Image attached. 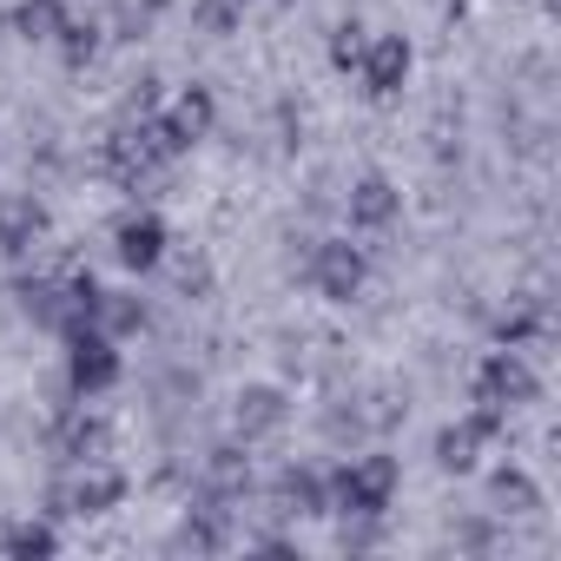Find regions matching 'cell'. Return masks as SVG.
<instances>
[{
    "label": "cell",
    "instance_id": "6da1fadb",
    "mask_svg": "<svg viewBox=\"0 0 561 561\" xmlns=\"http://www.w3.org/2000/svg\"><path fill=\"white\" fill-rule=\"evenodd\" d=\"M397 482H403L397 456H383V449L344 456L337 469H324V515H337V522H344V515H390Z\"/></svg>",
    "mask_w": 561,
    "mask_h": 561
},
{
    "label": "cell",
    "instance_id": "7a4b0ae2",
    "mask_svg": "<svg viewBox=\"0 0 561 561\" xmlns=\"http://www.w3.org/2000/svg\"><path fill=\"white\" fill-rule=\"evenodd\" d=\"M126 495H133V482H126V469H119L113 456L67 462V469L54 476V489H47V515H54V522H60V515H73V522H93V515H113Z\"/></svg>",
    "mask_w": 561,
    "mask_h": 561
},
{
    "label": "cell",
    "instance_id": "3957f363",
    "mask_svg": "<svg viewBox=\"0 0 561 561\" xmlns=\"http://www.w3.org/2000/svg\"><path fill=\"white\" fill-rule=\"evenodd\" d=\"M305 285L324 305H357L364 285H370V244H351V231L344 238H311V251H305Z\"/></svg>",
    "mask_w": 561,
    "mask_h": 561
},
{
    "label": "cell",
    "instance_id": "277c9868",
    "mask_svg": "<svg viewBox=\"0 0 561 561\" xmlns=\"http://www.w3.org/2000/svg\"><path fill=\"white\" fill-rule=\"evenodd\" d=\"M60 344H67V357H60V383H67L80 403H100L106 390H119L126 357H119V344H113L106 331H73V337H60Z\"/></svg>",
    "mask_w": 561,
    "mask_h": 561
},
{
    "label": "cell",
    "instance_id": "5b68a950",
    "mask_svg": "<svg viewBox=\"0 0 561 561\" xmlns=\"http://www.w3.org/2000/svg\"><path fill=\"white\" fill-rule=\"evenodd\" d=\"M469 403H495V410H528V403H541V377H535V364H528V351H489L482 364H476V377H469Z\"/></svg>",
    "mask_w": 561,
    "mask_h": 561
},
{
    "label": "cell",
    "instance_id": "8992f818",
    "mask_svg": "<svg viewBox=\"0 0 561 561\" xmlns=\"http://www.w3.org/2000/svg\"><path fill=\"white\" fill-rule=\"evenodd\" d=\"M165 251H172L165 218H159L152 205H139V198H133V211H119V218H113V264H119L126 277H152V271L165 264Z\"/></svg>",
    "mask_w": 561,
    "mask_h": 561
},
{
    "label": "cell",
    "instance_id": "52a82bcc",
    "mask_svg": "<svg viewBox=\"0 0 561 561\" xmlns=\"http://www.w3.org/2000/svg\"><path fill=\"white\" fill-rule=\"evenodd\" d=\"M410 73H416V47L403 34H370V47L357 60V93L370 106H390V100H403Z\"/></svg>",
    "mask_w": 561,
    "mask_h": 561
},
{
    "label": "cell",
    "instance_id": "ba28073f",
    "mask_svg": "<svg viewBox=\"0 0 561 561\" xmlns=\"http://www.w3.org/2000/svg\"><path fill=\"white\" fill-rule=\"evenodd\" d=\"M47 449H54V462L67 469V462H93V456H113V423L93 410V403H60L54 410V430H47Z\"/></svg>",
    "mask_w": 561,
    "mask_h": 561
},
{
    "label": "cell",
    "instance_id": "9c48e42d",
    "mask_svg": "<svg viewBox=\"0 0 561 561\" xmlns=\"http://www.w3.org/2000/svg\"><path fill=\"white\" fill-rule=\"evenodd\" d=\"M47 231H54V211L41 192H0V257L8 264H34Z\"/></svg>",
    "mask_w": 561,
    "mask_h": 561
},
{
    "label": "cell",
    "instance_id": "30bf717a",
    "mask_svg": "<svg viewBox=\"0 0 561 561\" xmlns=\"http://www.w3.org/2000/svg\"><path fill=\"white\" fill-rule=\"evenodd\" d=\"M159 126H165L172 152H179V159H192V152L218 133V93H211V87H198V80H192V87H179V93L159 106Z\"/></svg>",
    "mask_w": 561,
    "mask_h": 561
},
{
    "label": "cell",
    "instance_id": "8fae6325",
    "mask_svg": "<svg viewBox=\"0 0 561 561\" xmlns=\"http://www.w3.org/2000/svg\"><path fill=\"white\" fill-rule=\"evenodd\" d=\"M397 218H403V192H397V179H383V172L351 179V192H344V225H351L357 238H377V231H390Z\"/></svg>",
    "mask_w": 561,
    "mask_h": 561
},
{
    "label": "cell",
    "instance_id": "7c38bea8",
    "mask_svg": "<svg viewBox=\"0 0 561 561\" xmlns=\"http://www.w3.org/2000/svg\"><path fill=\"white\" fill-rule=\"evenodd\" d=\"M291 423V397L277 390V383H244L238 397H231V436L251 449V443H264V436H277Z\"/></svg>",
    "mask_w": 561,
    "mask_h": 561
},
{
    "label": "cell",
    "instance_id": "4fadbf2b",
    "mask_svg": "<svg viewBox=\"0 0 561 561\" xmlns=\"http://www.w3.org/2000/svg\"><path fill=\"white\" fill-rule=\"evenodd\" d=\"M251 489H257V476H251V456H244V443H238V436H231V443H218V449H205V462H198V495H211V502L238 508Z\"/></svg>",
    "mask_w": 561,
    "mask_h": 561
},
{
    "label": "cell",
    "instance_id": "5bb4252c",
    "mask_svg": "<svg viewBox=\"0 0 561 561\" xmlns=\"http://www.w3.org/2000/svg\"><path fill=\"white\" fill-rule=\"evenodd\" d=\"M271 515H285V522H318V515H324V469L285 462V469L271 476Z\"/></svg>",
    "mask_w": 561,
    "mask_h": 561
},
{
    "label": "cell",
    "instance_id": "9a60e30c",
    "mask_svg": "<svg viewBox=\"0 0 561 561\" xmlns=\"http://www.w3.org/2000/svg\"><path fill=\"white\" fill-rule=\"evenodd\" d=\"M172 548H179V554H225V548H231V508L211 502V495H198V508L179 515Z\"/></svg>",
    "mask_w": 561,
    "mask_h": 561
},
{
    "label": "cell",
    "instance_id": "2e32d148",
    "mask_svg": "<svg viewBox=\"0 0 561 561\" xmlns=\"http://www.w3.org/2000/svg\"><path fill=\"white\" fill-rule=\"evenodd\" d=\"M482 449H489V436H482L469 416L443 423V430H436V443H430V456H436V469H443V476H476Z\"/></svg>",
    "mask_w": 561,
    "mask_h": 561
},
{
    "label": "cell",
    "instance_id": "e0dca14e",
    "mask_svg": "<svg viewBox=\"0 0 561 561\" xmlns=\"http://www.w3.org/2000/svg\"><path fill=\"white\" fill-rule=\"evenodd\" d=\"M0 554H8V561H54V554H60V528H54V515L8 522V528H0Z\"/></svg>",
    "mask_w": 561,
    "mask_h": 561
},
{
    "label": "cell",
    "instance_id": "ac0fdd59",
    "mask_svg": "<svg viewBox=\"0 0 561 561\" xmlns=\"http://www.w3.org/2000/svg\"><path fill=\"white\" fill-rule=\"evenodd\" d=\"M146 324H152V311H146V298H139V291H100L93 331H106L113 344H133V337H139Z\"/></svg>",
    "mask_w": 561,
    "mask_h": 561
},
{
    "label": "cell",
    "instance_id": "d6986e66",
    "mask_svg": "<svg viewBox=\"0 0 561 561\" xmlns=\"http://www.w3.org/2000/svg\"><path fill=\"white\" fill-rule=\"evenodd\" d=\"M489 508H495V515H535V508H541L535 476H528L522 462H495V469H489Z\"/></svg>",
    "mask_w": 561,
    "mask_h": 561
},
{
    "label": "cell",
    "instance_id": "ffe728a7",
    "mask_svg": "<svg viewBox=\"0 0 561 561\" xmlns=\"http://www.w3.org/2000/svg\"><path fill=\"white\" fill-rule=\"evenodd\" d=\"M14 305H21V318H27V324H41V331H54V337H60V277H54V271L14 277Z\"/></svg>",
    "mask_w": 561,
    "mask_h": 561
},
{
    "label": "cell",
    "instance_id": "44dd1931",
    "mask_svg": "<svg viewBox=\"0 0 561 561\" xmlns=\"http://www.w3.org/2000/svg\"><path fill=\"white\" fill-rule=\"evenodd\" d=\"M100 47H106V27H100L93 14H67V27L54 34V54H60L67 73H87V67L100 60Z\"/></svg>",
    "mask_w": 561,
    "mask_h": 561
},
{
    "label": "cell",
    "instance_id": "7402d4cb",
    "mask_svg": "<svg viewBox=\"0 0 561 561\" xmlns=\"http://www.w3.org/2000/svg\"><path fill=\"white\" fill-rule=\"evenodd\" d=\"M67 0H14V14H8V27L27 41V47H54V34L67 27Z\"/></svg>",
    "mask_w": 561,
    "mask_h": 561
},
{
    "label": "cell",
    "instance_id": "603a6c76",
    "mask_svg": "<svg viewBox=\"0 0 561 561\" xmlns=\"http://www.w3.org/2000/svg\"><path fill=\"white\" fill-rule=\"evenodd\" d=\"M502 351H528V344H541L548 337V311L541 305H508L502 318H495V331H489Z\"/></svg>",
    "mask_w": 561,
    "mask_h": 561
},
{
    "label": "cell",
    "instance_id": "cb8c5ba5",
    "mask_svg": "<svg viewBox=\"0 0 561 561\" xmlns=\"http://www.w3.org/2000/svg\"><path fill=\"white\" fill-rule=\"evenodd\" d=\"M364 47H370V27L351 14V21H337L331 27V47H324V60H331V73H357V60H364Z\"/></svg>",
    "mask_w": 561,
    "mask_h": 561
},
{
    "label": "cell",
    "instance_id": "d4e9b609",
    "mask_svg": "<svg viewBox=\"0 0 561 561\" xmlns=\"http://www.w3.org/2000/svg\"><path fill=\"white\" fill-rule=\"evenodd\" d=\"M192 27L205 41H231L244 27V8H238V0H192Z\"/></svg>",
    "mask_w": 561,
    "mask_h": 561
},
{
    "label": "cell",
    "instance_id": "484cf974",
    "mask_svg": "<svg viewBox=\"0 0 561 561\" xmlns=\"http://www.w3.org/2000/svg\"><path fill=\"white\" fill-rule=\"evenodd\" d=\"M152 113H159V73H139L133 93L119 100V119H152Z\"/></svg>",
    "mask_w": 561,
    "mask_h": 561
},
{
    "label": "cell",
    "instance_id": "4316f807",
    "mask_svg": "<svg viewBox=\"0 0 561 561\" xmlns=\"http://www.w3.org/2000/svg\"><path fill=\"white\" fill-rule=\"evenodd\" d=\"M462 8H469V0H449V14H462Z\"/></svg>",
    "mask_w": 561,
    "mask_h": 561
},
{
    "label": "cell",
    "instance_id": "83f0119b",
    "mask_svg": "<svg viewBox=\"0 0 561 561\" xmlns=\"http://www.w3.org/2000/svg\"><path fill=\"white\" fill-rule=\"evenodd\" d=\"M238 8H251V0H238Z\"/></svg>",
    "mask_w": 561,
    "mask_h": 561
}]
</instances>
